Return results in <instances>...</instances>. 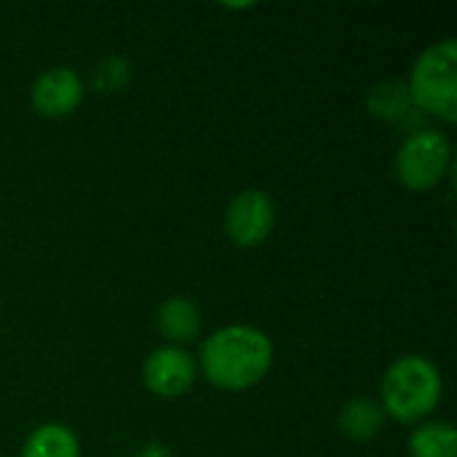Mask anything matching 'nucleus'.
I'll use <instances>...</instances> for the list:
<instances>
[{
	"label": "nucleus",
	"instance_id": "obj_2",
	"mask_svg": "<svg viewBox=\"0 0 457 457\" xmlns=\"http://www.w3.org/2000/svg\"><path fill=\"white\" fill-rule=\"evenodd\" d=\"M442 375L426 356H402L383 378V412L399 423H415L442 402Z\"/></svg>",
	"mask_w": 457,
	"mask_h": 457
},
{
	"label": "nucleus",
	"instance_id": "obj_11",
	"mask_svg": "<svg viewBox=\"0 0 457 457\" xmlns=\"http://www.w3.org/2000/svg\"><path fill=\"white\" fill-rule=\"evenodd\" d=\"M410 457H457V431L445 423H426L410 434Z\"/></svg>",
	"mask_w": 457,
	"mask_h": 457
},
{
	"label": "nucleus",
	"instance_id": "obj_5",
	"mask_svg": "<svg viewBox=\"0 0 457 457\" xmlns=\"http://www.w3.org/2000/svg\"><path fill=\"white\" fill-rule=\"evenodd\" d=\"M273 225H276V206L268 193L254 187L238 193L225 214V233L241 249L260 246L270 236Z\"/></svg>",
	"mask_w": 457,
	"mask_h": 457
},
{
	"label": "nucleus",
	"instance_id": "obj_10",
	"mask_svg": "<svg viewBox=\"0 0 457 457\" xmlns=\"http://www.w3.org/2000/svg\"><path fill=\"white\" fill-rule=\"evenodd\" d=\"M21 457H80V445L70 428L46 423L27 436Z\"/></svg>",
	"mask_w": 457,
	"mask_h": 457
},
{
	"label": "nucleus",
	"instance_id": "obj_7",
	"mask_svg": "<svg viewBox=\"0 0 457 457\" xmlns=\"http://www.w3.org/2000/svg\"><path fill=\"white\" fill-rule=\"evenodd\" d=\"M83 99V80L67 67L46 70L32 86V104L46 118H62L78 110Z\"/></svg>",
	"mask_w": 457,
	"mask_h": 457
},
{
	"label": "nucleus",
	"instance_id": "obj_12",
	"mask_svg": "<svg viewBox=\"0 0 457 457\" xmlns=\"http://www.w3.org/2000/svg\"><path fill=\"white\" fill-rule=\"evenodd\" d=\"M410 110H412L410 91H407V86L399 83V80L378 83V86L370 91V112H375V115H380V118L396 120V118L407 115Z\"/></svg>",
	"mask_w": 457,
	"mask_h": 457
},
{
	"label": "nucleus",
	"instance_id": "obj_4",
	"mask_svg": "<svg viewBox=\"0 0 457 457\" xmlns=\"http://www.w3.org/2000/svg\"><path fill=\"white\" fill-rule=\"evenodd\" d=\"M450 169V139L442 131L423 129L407 137L396 153V177L412 193L436 187Z\"/></svg>",
	"mask_w": 457,
	"mask_h": 457
},
{
	"label": "nucleus",
	"instance_id": "obj_8",
	"mask_svg": "<svg viewBox=\"0 0 457 457\" xmlns=\"http://www.w3.org/2000/svg\"><path fill=\"white\" fill-rule=\"evenodd\" d=\"M158 329L171 343H193L201 332V313L185 297H169L158 308Z\"/></svg>",
	"mask_w": 457,
	"mask_h": 457
},
{
	"label": "nucleus",
	"instance_id": "obj_9",
	"mask_svg": "<svg viewBox=\"0 0 457 457\" xmlns=\"http://www.w3.org/2000/svg\"><path fill=\"white\" fill-rule=\"evenodd\" d=\"M386 426V412L372 399H353L340 412V431L348 439L367 442L378 436Z\"/></svg>",
	"mask_w": 457,
	"mask_h": 457
},
{
	"label": "nucleus",
	"instance_id": "obj_1",
	"mask_svg": "<svg viewBox=\"0 0 457 457\" xmlns=\"http://www.w3.org/2000/svg\"><path fill=\"white\" fill-rule=\"evenodd\" d=\"M273 364V343L265 332L230 324L206 337L201 348V370L206 380L222 391H246L257 386Z\"/></svg>",
	"mask_w": 457,
	"mask_h": 457
},
{
	"label": "nucleus",
	"instance_id": "obj_3",
	"mask_svg": "<svg viewBox=\"0 0 457 457\" xmlns=\"http://www.w3.org/2000/svg\"><path fill=\"white\" fill-rule=\"evenodd\" d=\"M412 104L447 123L457 118V43L442 40L420 54L407 83Z\"/></svg>",
	"mask_w": 457,
	"mask_h": 457
},
{
	"label": "nucleus",
	"instance_id": "obj_13",
	"mask_svg": "<svg viewBox=\"0 0 457 457\" xmlns=\"http://www.w3.org/2000/svg\"><path fill=\"white\" fill-rule=\"evenodd\" d=\"M126 80H129V62L120 56H110L96 67V83L104 91L120 88V86H126Z\"/></svg>",
	"mask_w": 457,
	"mask_h": 457
},
{
	"label": "nucleus",
	"instance_id": "obj_6",
	"mask_svg": "<svg viewBox=\"0 0 457 457\" xmlns=\"http://www.w3.org/2000/svg\"><path fill=\"white\" fill-rule=\"evenodd\" d=\"M195 361L187 351L166 345L158 348L147 356L145 367H142V378L150 394L155 396H182L193 388L195 383Z\"/></svg>",
	"mask_w": 457,
	"mask_h": 457
}]
</instances>
